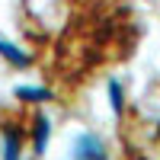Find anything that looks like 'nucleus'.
I'll list each match as a JSON object with an SVG mask.
<instances>
[{
  "label": "nucleus",
  "instance_id": "nucleus-1",
  "mask_svg": "<svg viewBox=\"0 0 160 160\" xmlns=\"http://www.w3.org/2000/svg\"><path fill=\"white\" fill-rule=\"evenodd\" d=\"M138 157H141V160H160V115L151 122V128H148V135H144V144H141Z\"/></svg>",
  "mask_w": 160,
  "mask_h": 160
}]
</instances>
